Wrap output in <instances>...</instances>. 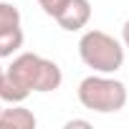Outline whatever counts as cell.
<instances>
[{"label": "cell", "instance_id": "cell-5", "mask_svg": "<svg viewBox=\"0 0 129 129\" xmlns=\"http://www.w3.org/2000/svg\"><path fill=\"white\" fill-rule=\"evenodd\" d=\"M36 124H38L36 114L20 104H10V109L0 111V126L3 129H36Z\"/></svg>", "mask_w": 129, "mask_h": 129}, {"label": "cell", "instance_id": "cell-8", "mask_svg": "<svg viewBox=\"0 0 129 129\" xmlns=\"http://www.w3.org/2000/svg\"><path fill=\"white\" fill-rule=\"evenodd\" d=\"M13 25H20V10L13 3H3L0 0V30L13 28Z\"/></svg>", "mask_w": 129, "mask_h": 129}, {"label": "cell", "instance_id": "cell-13", "mask_svg": "<svg viewBox=\"0 0 129 129\" xmlns=\"http://www.w3.org/2000/svg\"><path fill=\"white\" fill-rule=\"evenodd\" d=\"M0 111H3V99H0Z\"/></svg>", "mask_w": 129, "mask_h": 129}, {"label": "cell", "instance_id": "cell-11", "mask_svg": "<svg viewBox=\"0 0 129 129\" xmlns=\"http://www.w3.org/2000/svg\"><path fill=\"white\" fill-rule=\"evenodd\" d=\"M74 126H84V129H89L91 124H89L86 119H71V121H66V129H74Z\"/></svg>", "mask_w": 129, "mask_h": 129}, {"label": "cell", "instance_id": "cell-3", "mask_svg": "<svg viewBox=\"0 0 129 129\" xmlns=\"http://www.w3.org/2000/svg\"><path fill=\"white\" fill-rule=\"evenodd\" d=\"M124 43L114 36L91 28L79 38V56L94 74H116L124 66Z\"/></svg>", "mask_w": 129, "mask_h": 129}, {"label": "cell", "instance_id": "cell-10", "mask_svg": "<svg viewBox=\"0 0 129 129\" xmlns=\"http://www.w3.org/2000/svg\"><path fill=\"white\" fill-rule=\"evenodd\" d=\"M121 43H124V48L129 51V18H126L124 25H121Z\"/></svg>", "mask_w": 129, "mask_h": 129}, {"label": "cell", "instance_id": "cell-7", "mask_svg": "<svg viewBox=\"0 0 129 129\" xmlns=\"http://www.w3.org/2000/svg\"><path fill=\"white\" fill-rule=\"evenodd\" d=\"M28 96H30V91L23 84H18L13 76H8V71H5L3 81H0V99L5 104H23Z\"/></svg>", "mask_w": 129, "mask_h": 129}, {"label": "cell", "instance_id": "cell-6", "mask_svg": "<svg viewBox=\"0 0 129 129\" xmlns=\"http://www.w3.org/2000/svg\"><path fill=\"white\" fill-rule=\"evenodd\" d=\"M23 41H25V36H23L20 25L0 30V58H10L13 53H18L23 48Z\"/></svg>", "mask_w": 129, "mask_h": 129}, {"label": "cell", "instance_id": "cell-9", "mask_svg": "<svg viewBox=\"0 0 129 129\" xmlns=\"http://www.w3.org/2000/svg\"><path fill=\"white\" fill-rule=\"evenodd\" d=\"M63 3L66 0H38V5H41V10L48 15V18H56V13L63 8Z\"/></svg>", "mask_w": 129, "mask_h": 129}, {"label": "cell", "instance_id": "cell-12", "mask_svg": "<svg viewBox=\"0 0 129 129\" xmlns=\"http://www.w3.org/2000/svg\"><path fill=\"white\" fill-rule=\"evenodd\" d=\"M3 76H5V69H3V66H0V81H3Z\"/></svg>", "mask_w": 129, "mask_h": 129}, {"label": "cell", "instance_id": "cell-1", "mask_svg": "<svg viewBox=\"0 0 129 129\" xmlns=\"http://www.w3.org/2000/svg\"><path fill=\"white\" fill-rule=\"evenodd\" d=\"M5 71L18 84H23L30 94H51L63 84V71L58 63L30 51L18 53Z\"/></svg>", "mask_w": 129, "mask_h": 129}, {"label": "cell", "instance_id": "cell-2", "mask_svg": "<svg viewBox=\"0 0 129 129\" xmlns=\"http://www.w3.org/2000/svg\"><path fill=\"white\" fill-rule=\"evenodd\" d=\"M76 96L84 109L96 114H116L126 106V99H129L124 81L114 79L111 74H91L81 79Z\"/></svg>", "mask_w": 129, "mask_h": 129}, {"label": "cell", "instance_id": "cell-4", "mask_svg": "<svg viewBox=\"0 0 129 129\" xmlns=\"http://www.w3.org/2000/svg\"><path fill=\"white\" fill-rule=\"evenodd\" d=\"M53 20H56L63 30H69V33L81 30V28H86L89 20H91V3H89V0H66L63 8L56 13Z\"/></svg>", "mask_w": 129, "mask_h": 129}]
</instances>
